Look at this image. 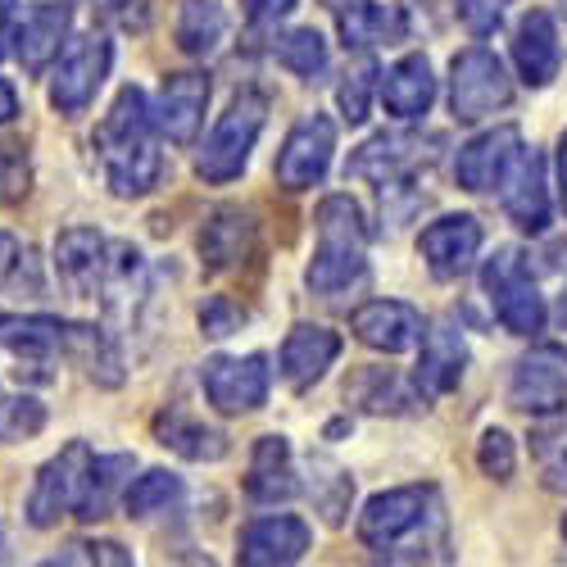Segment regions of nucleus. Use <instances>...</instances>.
Returning a JSON list of instances; mask_svg holds the SVG:
<instances>
[{
  "label": "nucleus",
  "mask_w": 567,
  "mask_h": 567,
  "mask_svg": "<svg viewBox=\"0 0 567 567\" xmlns=\"http://www.w3.org/2000/svg\"><path fill=\"white\" fill-rule=\"evenodd\" d=\"M359 540L391 563H422L445 549V513L436 486H395L359 513Z\"/></svg>",
  "instance_id": "nucleus-1"
},
{
  "label": "nucleus",
  "mask_w": 567,
  "mask_h": 567,
  "mask_svg": "<svg viewBox=\"0 0 567 567\" xmlns=\"http://www.w3.org/2000/svg\"><path fill=\"white\" fill-rule=\"evenodd\" d=\"M96 146L105 159V182L118 200H141L155 192V182L164 173V155L155 141V114L146 105V91L141 86H123L118 101L110 105Z\"/></svg>",
  "instance_id": "nucleus-2"
},
{
  "label": "nucleus",
  "mask_w": 567,
  "mask_h": 567,
  "mask_svg": "<svg viewBox=\"0 0 567 567\" xmlns=\"http://www.w3.org/2000/svg\"><path fill=\"white\" fill-rule=\"evenodd\" d=\"M318 223V246L309 259V291L322 300H341L346 291L363 287L368 277V227L350 196H327L313 214Z\"/></svg>",
  "instance_id": "nucleus-3"
},
{
  "label": "nucleus",
  "mask_w": 567,
  "mask_h": 567,
  "mask_svg": "<svg viewBox=\"0 0 567 567\" xmlns=\"http://www.w3.org/2000/svg\"><path fill=\"white\" fill-rule=\"evenodd\" d=\"M268 123V96L264 91H241L227 114L214 123L209 141L200 146L196 155V173L205 182H231V177H241L246 164H250V151H255V141Z\"/></svg>",
  "instance_id": "nucleus-4"
},
{
  "label": "nucleus",
  "mask_w": 567,
  "mask_h": 567,
  "mask_svg": "<svg viewBox=\"0 0 567 567\" xmlns=\"http://www.w3.org/2000/svg\"><path fill=\"white\" fill-rule=\"evenodd\" d=\"M482 287L495 305V318L504 322V332H513V337L545 332V296L536 291L523 250H499L482 268Z\"/></svg>",
  "instance_id": "nucleus-5"
},
{
  "label": "nucleus",
  "mask_w": 567,
  "mask_h": 567,
  "mask_svg": "<svg viewBox=\"0 0 567 567\" xmlns=\"http://www.w3.org/2000/svg\"><path fill=\"white\" fill-rule=\"evenodd\" d=\"M513 101V78L486 45H467L450 64V110L458 123H477Z\"/></svg>",
  "instance_id": "nucleus-6"
},
{
  "label": "nucleus",
  "mask_w": 567,
  "mask_h": 567,
  "mask_svg": "<svg viewBox=\"0 0 567 567\" xmlns=\"http://www.w3.org/2000/svg\"><path fill=\"white\" fill-rule=\"evenodd\" d=\"M69 322L64 318H14L0 313V354H6L19 382H55V359L64 354Z\"/></svg>",
  "instance_id": "nucleus-7"
},
{
  "label": "nucleus",
  "mask_w": 567,
  "mask_h": 567,
  "mask_svg": "<svg viewBox=\"0 0 567 567\" xmlns=\"http://www.w3.org/2000/svg\"><path fill=\"white\" fill-rule=\"evenodd\" d=\"M91 454L86 441H69L51 463L37 472L32 482V495H28V523L37 532H51L60 517H69L82 499V486H86V472H91Z\"/></svg>",
  "instance_id": "nucleus-8"
},
{
  "label": "nucleus",
  "mask_w": 567,
  "mask_h": 567,
  "mask_svg": "<svg viewBox=\"0 0 567 567\" xmlns=\"http://www.w3.org/2000/svg\"><path fill=\"white\" fill-rule=\"evenodd\" d=\"M110 64H114V45L110 37L91 32V37H78L73 45H64V55L51 73V105L60 114H82L91 101H96V91L105 86L110 78Z\"/></svg>",
  "instance_id": "nucleus-9"
},
{
  "label": "nucleus",
  "mask_w": 567,
  "mask_h": 567,
  "mask_svg": "<svg viewBox=\"0 0 567 567\" xmlns=\"http://www.w3.org/2000/svg\"><path fill=\"white\" fill-rule=\"evenodd\" d=\"M268 359L264 354H246V359H231V354H214L205 359L200 368V386H205V400L236 417V413H255L264 400H268Z\"/></svg>",
  "instance_id": "nucleus-10"
},
{
  "label": "nucleus",
  "mask_w": 567,
  "mask_h": 567,
  "mask_svg": "<svg viewBox=\"0 0 567 567\" xmlns=\"http://www.w3.org/2000/svg\"><path fill=\"white\" fill-rule=\"evenodd\" d=\"M332 155H337V123L327 114H309L281 141L277 182L287 186V192H309V186H318L327 177Z\"/></svg>",
  "instance_id": "nucleus-11"
},
{
  "label": "nucleus",
  "mask_w": 567,
  "mask_h": 567,
  "mask_svg": "<svg viewBox=\"0 0 567 567\" xmlns=\"http://www.w3.org/2000/svg\"><path fill=\"white\" fill-rule=\"evenodd\" d=\"M567 400V346H536L517 359L508 404L517 413H549Z\"/></svg>",
  "instance_id": "nucleus-12"
},
{
  "label": "nucleus",
  "mask_w": 567,
  "mask_h": 567,
  "mask_svg": "<svg viewBox=\"0 0 567 567\" xmlns=\"http://www.w3.org/2000/svg\"><path fill=\"white\" fill-rule=\"evenodd\" d=\"M417 250L427 259L436 281H454V277L472 272V264L482 255V223L472 214H445V218L422 227Z\"/></svg>",
  "instance_id": "nucleus-13"
},
{
  "label": "nucleus",
  "mask_w": 567,
  "mask_h": 567,
  "mask_svg": "<svg viewBox=\"0 0 567 567\" xmlns=\"http://www.w3.org/2000/svg\"><path fill=\"white\" fill-rule=\"evenodd\" d=\"M517 155H523V132H517L513 123L491 127V132H482V136H472L467 146H458L454 177H458L463 192H472V196L495 192Z\"/></svg>",
  "instance_id": "nucleus-14"
},
{
  "label": "nucleus",
  "mask_w": 567,
  "mask_h": 567,
  "mask_svg": "<svg viewBox=\"0 0 567 567\" xmlns=\"http://www.w3.org/2000/svg\"><path fill=\"white\" fill-rule=\"evenodd\" d=\"M110 246L96 227H64L55 236V272L73 300H101Z\"/></svg>",
  "instance_id": "nucleus-15"
},
{
  "label": "nucleus",
  "mask_w": 567,
  "mask_h": 567,
  "mask_svg": "<svg viewBox=\"0 0 567 567\" xmlns=\"http://www.w3.org/2000/svg\"><path fill=\"white\" fill-rule=\"evenodd\" d=\"M499 200H504V214L513 227L523 231H545L549 227V186H545V155L540 151H523L504 182H499Z\"/></svg>",
  "instance_id": "nucleus-16"
},
{
  "label": "nucleus",
  "mask_w": 567,
  "mask_h": 567,
  "mask_svg": "<svg viewBox=\"0 0 567 567\" xmlns=\"http://www.w3.org/2000/svg\"><path fill=\"white\" fill-rule=\"evenodd\" d=\"M350 332H354L368 350L404 354V350L422 346V332H427V322H422V313H417L413 305H404V300H368L363 309H354Z\"/></svg>",
  "instance_id": "nucleus-17"
},
{
  "label": "nucleus",
  "mask_w": 567,
  "mask_h": 567,
  "mask_svg": "<svg viewBox=\"0 0 567 567\" xmlns=\"http://www.w3.org/2000/svg\"><path fill=\"white\" fill-rule=\"evenodd\" d=\"M305 549H309V527L291 513H277V517H255L241 532V540H236V563L287 567V563H300Z\"/></svg>",
  "instance_id": "nucleus-18"
},
{
  "label": "nucleus",
  "mask_w": 567,
  "mask_h": 567,
  "mask_svg": "<svg viewBox=\"0 0 567 567\" xmlns=\"http://www.w3.org/2000/svg\"><path fill=\"white\" fill-rule=\"evenodd\" d=\"M463 368H467V341L454 322H436L422 332V359L413 372V386L422 400H441L463 382Z\"/></svg>",
  "instance_id": "nucleus-19"
},
{
  "label": "nucleus",
  "mask_w": 567,
  "mask_h": 567,
  "mask_svg": "<svg viewBox=\"0 0 567 567\" xmlns=\"http://www.w3.org/2000/svg\"><path fill=\"white\" fill-rule=\"evenodd\" d=\"M205 105H209V78L205 73H168L159 82V96H155L151 114L168 141L186 146L205 123Z\"/></svg>",
  "instance_id": "nucleus-20"
},
{
  "label": "nucleus",
  "mask_w": 567,
  "mask_h": 567,
  "mask_svg": "<svg viewBox=\"0 0 567 567\" xmlns=\"http://www.w3.org/2000/svg\"><path fill=\"white\" fill-rule=\"evenodd\" d=\"M341 354V337L332 332V327H313V322H300L287 332V341H281V382H287L291 391H309L322 382V372L337 363Z\"/></svg>",
  "instance_id": "nucleus-21"
},
{
  "label": "nucleus",
  "mask_w": 567,
  "mask_h": 567,
  "mask_svg": "<svg viewBox=\"0 0 567 567\" xmlns=\"http://www.w3.org/2000/svg\"><path fill=\"white\" fill-rule=\"evenodd\" d=\"M255 214L241 205H223L209 214V223L200 227V264L209 272H227V268H241L255 255Z\"/></svg>",
  "instance_id": "nucleus-22"
},
{
  "label": "nucleus",
  "mask_w": 567,
  "mask_h": 567,
  "mask_svg": "<svg viewBox=\"0 0 567 567\" xmlns=\"http://www.w3.org/2000/svg\"><path fill=\"white\" fill-rule=\"evenodd\" d=\"M73 28V10L55 6V0H41L28 10V19L14 28V60L23 64V73H45V64L60 60L64 41Z\"/></svg>",
  "instance_id": "nucleus-23"
},
{
  "label": "nucleus",
  "mask_w": 567,
  "mask_h": 567,
  "mask_svg": "<svg viewBox=\"0 0 567 567\" xmlns=\"http://www.w3.org/2000/svg\"><path fill=\"white\" fill-rule=\"evenodd\" d=\"M558 28L545 10H532L513 32V64H517V78L527 86H549L558 78Z\"/></svg>",
  "instance_id": "nucleus-24"
},
{
  "label": "nucleus",
  "mask_w": 567,
  "mask_h": 567,
  "mask_svg": "<svg viewBox=\"0 0 567 567\" xmlns=\"http://www.w3.org/2000/svg\"><path fill=\"white\" fill-rule=\"evenodd\" d=\"M382 101L395 118H422L436 101V78L427 55H404L400 64L386 69L382 78Z\"/></svg>",
  "instance_id": "nucleus-25"
},
{
  "label": "nucleus",
  "mask_w": 567,
  "mask_h": 567,
  "mask_svg": "<svg viewBox=\"0 0 567 567\" xmlns=\"http://www.w3.org/2000/svg\"><path fill=\"white\" fill-rule=\"evenodd\" d=\"M155 441H159L164 450L182 454V458H192V463H218V458H227V450H231L223 432L205 427L200 417L182 413V409H164V413L155 417Z\"/></svg>",
  "instance_id": "nucleus-26"
},
{
  "label": "nucleus",
  "mask_w": 567,
  "mask_h": 567,
  "mask_svg": "<svg viewBox=\"0 0 567 567\" xmlns=\"http://www.w3.org/2000/svg\"><path fill=\"white\" fill-rule=\"evenodd\" d=\"M300 491L296 482V467H291V445L287 436H264L255 445L250 458V477H246V495L255 504H277V499H291Z\"/></svg>",
  "instance_id": "nucleus-27"
},
{
  "label": "nucleus",
  "mask_w": 567,
  "mask_h": 567,
  "mask_svg": "<svg viewBox=\"0 0 567 567\" xmlns=\"http://www.w3.org/2000/svg\"><path fill=\"white\" fill-rule=\"evenodd\" d=\"M422 159V141L417 136H400V132H382L372 136L368 146H359L350 155V168L354 177H372V182H400L404 168H413Z\"/></svg>",
  "instance_id": "nucleus-28"
},
{
  "label": "nucleus",
  "mask_w": 567,
  "mask_h": 567,
  "mask_svg": "<svg viewBox=\"0 0 567 567\" xmlns=\"http://www.w3.org/2000/svg\"><path fill=\"white\" fill-rule=\"evenodd\" d=\"M132 467H136L132 454L91 458V472H86V486H82V499H78L73 517H82V523H101V517H110L114 499H118V495L127 491V482H132Z\"/></svg>",
  "instance_id": "nucleus-29"
},
{
  "label": "nucleus",
  "mask_w": 567,
  "mask_h": 567,
  "mask_svg": "<svg viewBox=\"0 0 567 567\" xmlns=\"http://www.w3.org/2000/svg\"><path fill=\"white\" fill-rule=\"evenodd\" d=\"M64 354H73L96 386H118V382H123V354H118V346H114V337L105 332V327L69 322Z\"/></svg>",
  "instance_id": "nucleus-30"
},
{
  "label": "nucleus",
  "mask_w": 567,
  "mask_h": 567,
  "mask_svg": "<svg viewBox=\"0 0 567 567\" xmlns=\"http://www.w3.org/2000/svg\"><path fill=\"white\" fill-rule=\"evenodd\" d=\"M305 491L313 499V508L322 513L327 527H346V513H350V499H354V482L341 463H332L327 454H309L305 463Z\"/></svg>",
  "instance_id": "nucleus-31"
},
{
  "label": "nucleus",
  "mask_w": 567,
  "mask_h": 567,
  "mask_svg": "<svg viewBox=\"0 0 567 567\" xmlns=\"http://www.w3.org/2000/svg\"><path fill=\"white\" fill-rule=\"evenodd\" d=\"M146 296V259H141L136 246H114L110 264H105V281H101V305L114 318H127L136 309V300Z\"/></svg>",
  "instance_id": "nucleus-32"
},
{
  "label": "nucleus",
  "mask_w": 567,
  "mask_h": 567,
  "mask_svg": "<svg viewBox=\"0 0 567 567\" xmlns=\"http://www.w3.org/2000/svg\"><path fill=\"white\" fill-rule=\"evenodd\" d=\"M322 6L332 10L346 51H368L372 41L400 32V19L391 10H382V6H372V0H322Z\"/></svg>",
  "instance_id": "nucleus-33"
},
{
  "label": "nucleus",
  "mask_w": 567,
  "mask_h": 567,
  "mask_svg": "<svg viewBox=\"0 0 567 567\" xmlns=\"http://www.w3.org/2000/svg\"><path fill=\"white\" fill-rule=\"evenodd\" d=\"M227 37V14L218 0H182V14H177V45L192 60L214 55Z\"/></svg>",
  "instance_id": "nucleus-34"
},
{
  "label": "nucleus",
  "mask_w": 567,
  "mask_h": 567,
  "mask_svg": "<svg viewBox=\"0 0 567 567\" xmlns=\"http://www.w3.org/2000/svg\"><path fill=\"white\" fill-rule=\"evenodd\" d=\"M532 454L540 467V482L558 495H567V409H549L532 427Z\"/></svg>",
  "instance_id": "nucleus-35"
},
{
  "label": "nucleus",
  "mask_w": 567,
  "mask_h": 567,
  "mask_svg": "<svg viewBox=\"0 0 567 567\" xmlns=\"http://www.w3.org/2000/svg\"><path fill=\"white\" fill-rule=\"evenodd\" d=\"M346 395H350L359 409H368V413H404V404H409L400 377L386 372V368H363V372H354L350 386H346Z\"/></svg>",
  "instance_id": "nucleus-36"
},
{
  "label": "nucleus",
  "mask_w": 567,
  "mask_h": 567,
  "mask_svg": "<svg viewBox=\"0 0 567 567\" xmlns=\"http://www.w3.org/2000/svg\"><path fill=\"white\" fill-rule=\"evenodd\" d=\"M177 499H182V482L173 477V472H164V467L146 472V477H136V482L127 486V495H123V504H127V513H132V517L164 513V508H168V504H177Z\"/></svg>",
  "instance_id": "nucleus-37"
},
{
  "label": "nucleus",
  "mask_w": 567,
  "mask_h": 567,
  "mask_svg": "<svg viewBox=\"0 0 567 567\" xmlns=\"http://www.w3.org/2000/svg\"><path fill=\"white\" fill-rule=\"evenodd\" d=\"M277 64L296 78H318L327 69V41L313 28H296L291 37L277 41Z\"/></svg>",
  "instance_id": "nucleus-38"
},
{
  "label": "nucleus",
  "mask_w": 567,
  "mask_h": 567,
  "mask_svg": "<svg viewBox=\"0 0 567 567\" xmlns=\"http://www.w3.org/2000/svg\"><path fill=\"white\" fill-rule=\"evenodd\" d=\"M45 427V404L32 395H0V445L28 441Z\"/></svg>",
  "instance_id": "nucleus-39"
},
{
  "label": "nucleus",
  "mask_w": 567,
  "mask_h": 567,
  "mask_svg": "<svg viewBox=\"0 0 567 567\" xmlns=\"http://www.w3.org/2000/svg\"><path fill=\"white\" fill-rule=\"evenodd\" d=\"M372 86H377V64L368 55L354 60V69H346L341 86H337V105L346 114V123H363L368 105H372Z\"/></svg>",
  "instance_id": "nucleus-40"
},
{
  "label": "nucleus",
  "mask_w": 567,
  "mask_h": 567,
  "mask_svg": "<svg viewBox=\"0 0 567 567\" xmlns=\"http://www.w3.org/2000/svg\"><path fill=\"white\" fill-rule=\"evenodd\" d=\"M477 467L486 472L491 482H508V477H513L517 454H513V441H508V432H499V427L482 432V441H477Z\"/></svg>",
  "instance_id": "nucleus-41"
},
{
  "label": "nucleus",
  "mask_w": 567,
  "mask_h": 567,
  "mask_svg": "<svg viewBox=\"0 0 567 567\" xmlns=\"http://www.w3.org/2000/svg\"><path fill=\"white\" fill-rule=\"evenodd\" d=\"M28 182H32V168H28L23 146H0V205L23 200Z\"/></svg>",
  "instance_id": "nucleus-42"
},
{
  "label": "nucleus",
  "mask_w": 567,
  "mask_h": 567,
  "mask_svg": "<svg viewBox=\"0 0 567 567\" xmlns=\"http://www.w3.org/2000/svg\"><path fill=\"white\" fill-rule=\"evenodd\" d=\"M508 6H513V0H454L458 23H463L472 37H491V32H499Z\"/></svg>",
  "instance_id": "nucleus-43"
},
{
  "label": "nucleus",
  "mask_w": 567,
  "mask_h": 567,
  "mask_svg": "<svg viewBox=\"0 0 567 567\" xmlns=\"http://www.w3.org/2000/svg\"><path fill=\"white\" fill-rule=\"evenodd\" d=\"M51 563H105V567H127L132 554H127L123 545H114V540H73V545H64Z\"/></svg>",
  "instance_id": "nucleus-44"
},
{
  "label": "nucleus",
  "mask_w": 567,
  "mask_h": 567,
  "mask_svg": "<svg viewBox=\"0 0 567 567\" xmlns=\"http://www.w3.org/2000/svg\"><path fill=\"white\" fill-rule=\"evenodd\" d=\"M241 322H246V309L236 300H227V296H214L200 309V332L205 337H231V332H241Z\"/></svg>",
  "instance_id": "nucleus-45"
},
{
  "label": "nucleus",
  "mask_w": 567,
  "mask_h": 567,
  "mask_svg": "<svg viewBox=\"0 0 567 567\" xmlns=\"http://www.w3.org/2000/svg\"><path fill=\"white\" fill-rule=\"evenodd\" d=\"M241 10L250 19V28H272L277 19H287L296 10V0H241Z\"/></svg>",
  "instance_id": "nucleus-46"
},
{
  "label": "nucleus",
  "mask_w": 567,
  "mask_h": 567,
  "mask_svg": "<svg viewBox=\"0 0 567 567\" xmlns=\"http://www.w3.org/2000/svg\"><path fill=\"white\" fill-rule=\"evenodd\" d=\"M14 10L19 0H0V60L10 55V41H14Z\"/></svg>",
  "instance_id": "nucleus-47"
},
{
  "label": "nucleus",
  "mask_w": 567,
  "mask_h": 567,
  "mask_svg": "<svg viewBox=\"0 0 567 567\" xmlns=\"http://www.w3.org/2000/svg\"><path fill=\"white\" fill-rule=\"evenodd\" d=\"M19 241H14V236H6V231H0V287H6V281H10V272H14V264H19Z\"/></svg>",
  "instance_id": "nucleus-48"
},
{
  "label": "nucleus",
  "mask_w": 567,
  "mask_h": 567,
  "mask_svg": "<svg viewBox=\"0 0 567 567\" xmlns=\"http://www.w3.org/2000/svg\"><path fill=\"white\" fill-rule=\"evenodd\" d=\"M14 114H19V96H14V86L0 78V123H10Z\"/></svg>",
  "instance_id": "nucleus-49"
},
{
  "label": "nucleus",
  "mask_w": 567,
  "mask_h": 567,
  "mask_svg": "<svg viewBox=\"0 0 567 567\" xmlns=\"http://www.w3.org/2000/svg\"><path fill=\"white\" fill-rule=\"evenodd\" d=\"M558 192H563V205H567V136L558 146Z\"/></svg>",
  "instance_id": "nucleus-50"
},
{
  "label": "nucleus",
  "mask_w": 567,
  "mask_h": 567,
  "mask_svg": "<svg viewBox=\"0 0 567 567\" xmlns=\"http://www.w3.org/2000/svg\"><path fill=\"white\" fill-rule=\"evenodd\" d=\"M558 322H563V332H567V281H563V300H558Z\"/></svg>",
  "instance_id": "nucleus-51"
},
{
  "label": "nucleus",
  "mask_w": 567,
  "mask_h": 567,
  "mask_svg": "<svg viewBox=\"0 0 567 567\" xmlns=\"http://www.w3.org/2000/svg\"><path fill=\"white\" fill-rule=\"evenodd\" d=\"M563 540H567V517H563Z\"/></svg>",
  "instance_id": "nucleus-52"
},
{
  "label": "nucleus",
  "mask_w": 567,
  "mask_h": 567,
  "mask_svg": "<svg viewBox=\"0 0 567 567\" xmlns=\"http://www.w3.org/2000/svg\"><path fill=\"white\" fill-rule=\"evenodd\" d=\"M563 14H567V0H563Z\"/></svg>",
  "instance_id": "nucleus-53"
}]
</instances>
